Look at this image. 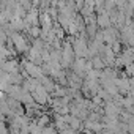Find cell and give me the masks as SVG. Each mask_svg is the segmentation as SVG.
<instances>
[{
  "label": "cell",
  "mask_w": 134,
  "mask_h": 134,
  "mask_svg": "<svg viewBox=\"0 0 134 134\" xmlns=\"http://www.w3.org/2000/svg\"><path fill=\"white\" fill-rule=\"evenodd\" d=\"M32 95H33V98H35V101L38 103V104H46V103H49V95H47V90L40 84L33 92H32Z\"/></svg>",
  "instance_id": "1"
},
{
  "label": "cell",
  "mask_w": 134,
  "mask_h": 134,
  "mask_svg": "<svg viewBox=\"0 0 134 134\" xmlns=\"http://www.w3.org/2000/svg\"><path fill=\"white\" fill-rule=\"evenodd\" d=\"M30 32H32V35H33V36H40V33H41V30H40V29H36V27L30 29Z\"/></svg>",
  "instance_id": "10"
},
{
  "label": "cell",
  "mask_w": 134,
  "mask_h": 134,
  "mask_svg": "<svg viewBox=\"0 0 134 134\" xmlns=\"http://www.w3.org/2000/svg\"><path fill=\"white\" fill-rule=\"evenodd\" d=\"M109 24H110V18H109V14L103 13V14L98 18V25H99V27H109Z\"/></svg>",
  "instance_id": "8"
},
{
  "label": "cell",
  "mask_w": 134,
  "mask_h": 134,
  "mask_svg": "<svg viewBox=\"0 0 134 134\" xmlns=\"http://www.w3.org/2000/svg\"><path fill=\"white\" fill-rule=\"evenodd\" d=\"M74 52L79 55V57H84V55H88V47L85 44L84 40H77L74 43Z\"/></svg>",
  "instance_id": "2"
},
{
  "label": "cell",
  "mask_w": 134,
  "mask_h": 134,
  "mask_svg": "<svg viewBox=\"0 0 134 134\" xmlns=\"http://www.w3.org/2000/svg\"><path fill=\"white\" fill-rule=\"evenodd\" d=\"M93 66H95L96 70H99V68H103V66H104V62H103L99 57H95V58H93Z\"/></svg>",
  "instance_id": "9"
},
{
  "label": "cell",
  "mask_w": 134,
  "mask_h": 134,
  "mask_svg": "<svg viewBox=\"0 0 134 134\" xmlns=\"http://www.w3.org/2000/svg\"><path fill=\"white\" fill-rule=\"evenodd\" d=\"M25 70L29 71V74H30L32 77H36V79L41 77V70L38 68L36 65H33V63H25Z\"/></svg>",
  "instance_id": "5"
},
{
  "label": "cell",
  "mask_w": 134,
  "mask_h": 134,
  "mask_svg": "<svg viewBox=\"0 0 134 134\" xmlns=\"http://www.w3.org/2000/svg\"><path fill=\"white\" fill-rule=\"evenodd\" d=\"M115 84H117V87H118V90L121 93H126L129 90V81L128 79H117Z\"/></svg>",
  "instance_id": "6"
},
{
  "label": "cell",
  "mask_w": 134,
  "mask_h": 134,
  "mask_svg": "<svg viewBox=\"0 0 134 134\" xmlns=\"http://www.w3.org/2000/svg\"><path fill=\"white\" fill-rule=\"evenodd\" d=\"M115 35H117V32H115L114 29H106V30H104V41H107V43L114 44Z\"/></svg>",
  "instance_id": "7"
},
{
  "label": "cell",
  "mask_w": 134,
  "mask_h": 134,
  "mask_svg": "<svg viewBox=\"0 0 134 134\" xmlns=\"http://www.w3.org/2000/svg\"><path fill=\"white\" fill-rule=\"evenodd\" d=\"M65 118H66V123L70 125V128H73L74 131H77V129L82 128V121H81L79 117H74V115H65Z\"/></svg>",
  "instance_id": "3"
},
{
  "label": "cell",
  "mask_w": 134,
  "mask_h": 134,
  "mask_svg": "<svg viewBox=\"0 0 134 134\" xmlns=\"http://www.w3.org/2000/svg\"><path fill=\"white\" fill-rule=\"evenodd\" d=\"M84 126H85L87 129L93 131V132H101V131L104 129V123H101V121H92V120H87Z\"/></svg>",
  "instance_id": "4"
}]
</instances>
